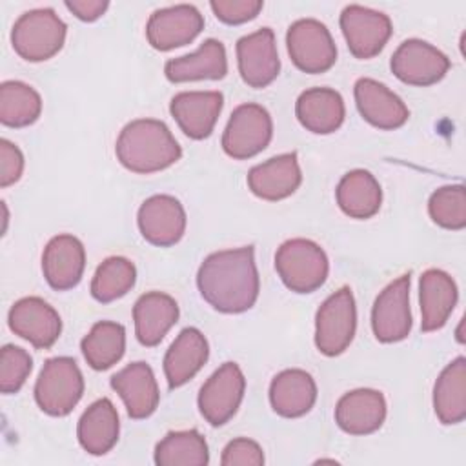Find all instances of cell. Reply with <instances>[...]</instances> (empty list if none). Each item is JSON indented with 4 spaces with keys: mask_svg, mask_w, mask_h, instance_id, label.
Segmentation results:
<instances>
[{
    "mask_svg": "<svg viewBox=\"0 0 466 466\" xmlns=\"http://www.w3.org/2000/svg\"><path fill=\"white\" fill-rule=\"evenodd\" d=\"M315 400L317 384L304 370H284L277 373L269 384V402L280 417H302L313 408Z\"/></svg>",
    "mask_w": 466,
    "mask_h": 466,
    "instance_id": "cell-28",
    "label": "cell"
},
{
    "mask_svg": "<svg viewBox=\"0 0 466 466\" xmlns=\"http://www.w3.org/2000/svg\"><path fill=\"white\" fill-rule=\"evenodd\" d=\"M220 464L222 466H262L264 453L255 441L238 437L226 444L220 457Z\"/></svg>",
    "mask_w": 466,
    "mask_h": 466,
    "instance_id": "cell-39",
    "label": "cell"
},
{
    "mask_svg": "<svg viewBox=\"0 0 466 466\" xmlns=\"http://www.w3.org/2000/svg\"><path fill=\"white\" fill-rule=\"evenodd\" d=\"M384 419L386 399L379 390H351L335 406V422L350 435H370L382 426Z\"/></svg>",
    "mask_w": 466,
    "mask_h": 466,
    "instance_id": "cell-21",
    "label": "cell"
},
{
    "mask_svg": "<svg viewBox=\"0 0 466 466\" xmlns=\"http://www.w3.org/2000/svg\"><path fill=\"white\" fill-rule=\"evenodd\" d=\"M222 106L220 91H182L171 98L169 111L186 137L204 140L213 133Z\"/></svg>",
    "mask_w": 466,
    "mask_h": 466,
    "instance_id": "cell-17",
    "label": "cell"
},
{
    "mask_svg": "<svg viewBox=\"0 0 466 466\" xmlns=\"http://www.w3.org/2000/svg\"><path fill=\"white\" fill-rule=\"evenodd\" d=\"M164 73L167 80L175 84L193 80H220L228 73L226 47L220 40L208 38L195 53L167 60Z\"/></svg>",
    "mask_w": 466,
    "mask_h": 466,
    "instance_id": "cell-24",
    "label": "cell"
},
{
    "mask_svg": "<svg viewBox=\"0 0 466 466\" xmlns=\"http://www.w3.org/2000/svg\"><path fill=\"white\" fill-rule=\"evenodd\" d=\"M33 370L31 355L15 344H5L0 351V390L2 393H16Z\"/></svg>",
    "mask_w": 466,
    "mask_h": 466,
    "instance_id": "cell-37",
    "label": "cell"
},
{
    "mask_svg": "<svg viewBox=\"0 0 466 466\" xmlns=\"http://www.w3.org/2000/svg\"><path fill=\"white\" fill-rule=\"evenodd\" d=\"M86 249L84 244L69 235L62 233L53 237L42 253V271L47 284L56 291L75 288L84 275Z\"/></svg>",
    "mask_w": 466,
    "mask_h": 466,
    "instance_id": "cell-19",
    "label": "cell"
},
{
    "mask_svg": "<svg viewBox=\"0 0 466 466\" xmlns=\"http://www.w3.org/2000/svg\"><path fill=\"white\" fill-rule=\"evenodd\" d=\"M115 153L126 169L140 175L162 171L182 157L169 127L155 118H137L126 124L116 138Z\"/></svg>",
    "mask_w": 466,
    "mask_h": 466,
    "instance_id": "cell-2",
    "label": "cell"
},
{
    "mask_svg": "<svg viewBox=\"0 0 466 466\" xmlns=\"http://www.w3.org/2000/svg\"><path fill=\"white\" fill-rule=\"evenodd\" d=\"M42 98L29 84L5 80L0 86V122L7 127H27L38 120Z\"/></svg>",
    "mask_w": 466,
    "mask_h": 466,
    "instance_id": "cell-33",
    "label": "cell"
},
{
    "mask_svg": "<svg viewBox=\"0 0 466 466\" xmlns=\"http://www.w3.org/2000/svg\"><path fill=\"white\" fill-rule=\"evenodd\" d=\"M24 171L22 151L7 138L0 140V186L7 187L20 180Z\"/></svg>",
    "mask_w": 466,
    "mask_h": 466,
    "instance_id": "cell-40",
    "label": "cell"
},
{
    "mask_svg": "<svg viewBox=\"0 0 466 466\" xmlns=\"http://www.w3.org/2000/svg\"><path fill=\"white\" fill-rule=\"evenodd\" d=\"M339 22L350 53L360 60L377 56L393 33L388 15L357 4L346 5Z\"/></svg>",
    "mask_w": 466,
    "mask_h": 466,
    "instance_id": "cell-9",
    "label": "cell"
},
{
    "mask_svg": "<svg viewBox=\"0 0 466 466\" xmlns=\"http://www.w3.org/2000/svg\"><path fill=\"white\" fill-rule=\"evenodd\" d=\"M433 410L437 419L450 426L466 419V359H453L433 386Z\"/></svg>",
    "mask_w": 466,
    "mask_h": 466,
    "instance_id": "cell-30",
    "label": "cell"
},
{
    "mask_svg": "<svg viewBox=\"0 0 466 466\" xmlns=\"http://www.w3.org/2000/svg\"><path fill=\"white\" fill-rule=\"evenodd\" d=\"M390 67L400 82L426 87L444 78L450 69V58L420 38H408L393 51Z\"/></svg>",
    "mask_w": 466,
    "mask_h": 466,
    "instance_id": "cell-10",
    "label": "cell"
},
{
    "mask_svg": "<svg viewBox=\"0 0 466 466\" xmlns=\"http://www.w3.org/2000/svg\"><path fill=\"white\" fill-rule=\"evenodd\" d=\"M273 137V120L260 104H240L233 109L222 133V149L235 160H246L268 147Z\"/></svg>",
    "mask_w": 466,
    "mask_h": 466,
    "instance_id": "cell-7",
    "label": "cell"
},
{
    "mask_svg": "<svg viewBox=\"0 0 466 466\" xmlns=\"http://www.w3.org/2000/svg\"><path fill=\"white\" fill-rule=\"evenodd\" d=\"M11 331L38 350H49L60 337L62 320L53 306L40 297L16 300L7 315Z\"/></svg>",
    "mask_w": 466,
    "mask_h": 466,
    "instance_id": "cell-14",
    "label": "cell"
},
{
    "mask_svg": "<svg viewBox=\"0 0 466 466\" xmlns=\"http://www.w3.org/2000/svg\"><path fill=\"white\" fill-rule=\"evenodd\" d=\"M137 280V269L126 257H109L95 271L91 295L95 300L107 304L124 297Z\"/></svg>",
    "mask_w": 466,
    "mask_h": 466,
    "instance_id": "cell-35",
    "label": "cell"
},
{
    "mask_svg": "<svg viewBox=\"0 0 466 466\" xmlns=\"http://www.w3.org/2000/svg\"><path fill=\"white\" fill-rule=\"evenodd\" d=\"M357 308L353 293L342 286L329 295L315 317V346L326 357H335L346 351L355 337Z\"/></svg>",
    "mask_w": 466,
    "mask_h": 466,
    "instance_id": "cell-6",
    "label": "cell"
},
{
    "mask_svg": "<svg viewBox=\"0 0 466 466\" xmlns=\"http://www.w3.org/2000/svg\"><path fill=\"white\" fill-rule=\"evenodd\" d=\"M353 95L360 116L379 129H397L404 126L410 116L402 98L373 78H359L355 82Z\"/></svg>",
    "mask_w": 466,
    "mask_h": 466,
    "instance_id": "cell-18",
    "label": "cell"
},
{
    "mask_svg": "<svg viewBox=\"0 0 466 466\" xmlns=\"http://www.w3.org/2000/svg\"><path fill=\"white\" fill-rule=\"evenodd\" d=\"M80 350L86 362L93 370H109L122 359L126 351V329L118 322L100 320L82 339Z\"/></svg>",
    "mask_w": 466,
    "mask_h": 466,
    "instance_id": "cell-32",
    "label": "cell"
},
{
    "mask_svg": "<svg viewBox=\"0 0 466 466\" xmlns=\"http://www.w3.org/2000/svg\"><path fill=\"white\" fill-rule=\"evenodd\" d=\"M459 299L455 280L442 269H426L419 280V302H420V329L424 333L441 329Z\"/></svg>",
    "mask_w": 466,
    "mask_h": 466,
    "instance_id": "cell-23",
    "label": "cell"
},
{
    "mask_svg": "<svg viewBox=\"0 0 466 466\" xmlns=\"http://www.w3.org/2000/svg\"><path fill=\"white\" fill-rule=\"evenodd\" d=\"M291 62L304 73H326L337 60V47L329 29L315 18L295 20L286 33Z\"/></svg>",
    "mask_w": 466,
    "mask_h": 466,
    "instance_id": "cell-8",
    "label": "cell"
},
{
    "mask_svg": "<svg viewBox=\"0 0 466 466\" xmlns=\"http://www.w3.org/2000/svg\"><path fill=\"white\" fill-rule=\"evenodd\" d=\"M158 466H206L209 450L206 439L197 430L169 431L155 448Z\"/></svg>",
    "mask_w": 466,
    "mask_h": 466,
    "instance_id": "cell-34",
    "label": "cell"
},
{
    "mask_svg": "<svg viewBox=\"0 0 466 466\" xmlns=\"http://www.w3.org/2000/svg\"><path fill=\"white\" fill-rule=\"evenodd\" d=\"M337 204L351 218H371L382 202V189L377 178L366 169L348 171L337 186Z\"/></svg>",
    "mask_w": 466,
    "mask_h": 466,
    "instance_id": "cell-31",
    "label": "cell"
},
{
    "mask_svg": "<svg viewBox=\"0 0 466 466\" xmlns=\"http://www.w3.org/2000/svg\"><path fill=\"white\" fill-rule=\"evenodd\" d=\"M142 237L158 248L175 246L186 231V211L171 195H153L142 202L137 215Z\"/></svg>",
    "mask_w": 466,
    "mask_h": 466,
    "instance_id": "cell-16",
    "label": "cell"
},
{
    "mask_svg": "<svg viewBox=\"0 0 466 466\" xmlns=\"http://www.w3.org/2000/svg\"><path fill=\"white\" fill-rule=\"evenodd\" d=\"M237 62L238 73L249 87L262 89L269 86L280 71L273 29L260 27L258 31L238 38Z\"/></svg>",
    "mask_w": 466,
    "mask_h": 466,
    "instance_id": "cell-15",
    "label": "cell"
},
{
    "mask_svg": "<svg viewBox=\"0 0 466 466\" xmlns=\"http://www.w3.org/2000/svg\"><path fill=\"white\" fill-rule=\"evenodd\" d=\"M275 269L295 293H311L319 289L329 271L324 249L309 238H291L280 244L275 253Z\"/></svg>",
    "mask_w": 466,
    "mask_h": 466,
    "instance_id": "cell-4",
    "label": "cell"
},
{
    "mask_svg": "<svg viewBox=\"0 0 466 466\" xmlns=\"http://www.w3.org/2000/svg\"><path fill=\"white\" fill-rule=\"evenodd\" d=\"M111 388L120 395L131 419H147L158 406L160 391L149 364L138 360L111 377Z\"/></svg>",
    "mask_w": 466,
    "mask_h": 466,
    "instance_id": "cell-22",
    "label": "cell"
},
{
    "mask_svg": "<svg viewBox=\"0 0 466 466\" xmlns=\"http://www.w3.org/2000/svg\"><path fill=\"white\" fill-rule=\"evenodd\" d=\"M67 25L51 7L25 11L11 29L15 53L27 62L53 58L66 42Z\"/></svg>",
    "mask_w": 466,
    "mask_h": 466,
    "instance_id": "cell-3",
    "label": "cell"
},
{
    "mask_svg": "<svg viewBox=\"0 0 466 466\" xmlns=\"http://www.w3.org/2000/svg\"><path fill=\"white\" fill-rule=\"evenodd\" d=\"M202 29L200 11L195 5L178 4L157 9L146 24V36L157 51H169L193 42Z\"/></svg>",
    "mask_w": 466,
    "mask_h": 466,
    "instance_id": "cell-13",
    "label": "cell"
},
{
    "mask_svg": "<svg viewBox=\"0 0 466 466\" xmlns=\"http://www.w3.org/2000/svg\"><path fill=\"white\" fill-rule=\"evenodd\" d=\"M410 277V271L400 275L375 299L371 309V329L379 342H399L411 331Z\"/></svg>",
    "mask_w": 466,
    "mask_h": 466,
    "instance_id": "cell-12",
    "label": "cell"
},
{
    "mask_svg": "<svg viewBox=\"0 0 466 466\" xmlns=\"http://www.w3.org/2000/svg\"><path fill=\"white\" fill-rule=\"evenodd\" d=\"M215 16L229 25H238L253 20L264 7L260 0H211Z\"/></svg>",
    "mask_w": 466,
    "mask_h": 466,
    "instance_id": "cell-38",
    "label": "cell"
},
{
    "mask_svg": "<svg viewBox=\"0 0 466 466\" xmlns=\"http://www.w3.org/2000/svg\"><path fill=\"white\" fill-rule=\"evenodd\" d=\"M66 7L84 22H95L109 7L107 0H67Z\"/></svg>",
    "mask_w": 466,
    "mask_h": 466,
    "instance_id": "cell-41",
    "label": "cell"
},
{
    "mask_svg": "<svg viewBox=\"0 0 466 466\" xmlns=\"http://www.w3.org/2000/svg\"><path fill=\"white\" fill-rule=\"evenodd\" d=\"M302 182L297 153H282L257 164L248 173L251 193L262 200L277 202L293 195Z\"/></svg>",
    "mask_w": 466,
    "mask_h": 466,
    "instance_id": "cell-20",
    "label": "cell"
},
{
    "mask_svg": "<svg viewBox=\"0 0 466 466\" xmlns=\"http://www.w3.org/2000/svg\"><path fill=\"white\" fill-rule=\"evenodd\" d=\"M428 213L431 220L444 229L466 228V191L462 184L444 186L431 193L428 200Z\"/></svg>",
    "mask_w": 466,
    "mask_h": 466,
    "instance_id": "cell-36",
    "label": "cell"
},
{
    "mask_svg": "<svg viewBox=\"0 0 466 466\" xmlns=\"http://www.w3.org/2000/svg\"><path fill=\"white\" fill-rule=\"evenodd\" d=\"M135 335L142 346H157L178 320L177 300L162 291H149L138 297L133 306Z\"/></svg>",
    "mask_w": 466,
    "mask_h": 466,
    "instance_id": "cell-25",
    "label": "cell"
},
{
    "mask_svg": "<svg viewBox=\"0 0 466 466\" xmlns=\"http://www.w3.org/2000/svg\"><path fill=\"white\" fill-rule=\"evenodd\" d=\"M84 395V377L75 359H47L35 384L38 408L51 417H66Z\"/></svg>",
    "mask_w": 466,
    "mask_h": 466,
    "instance_id": "cell-5",
    "label": "cell"
},
{
    "mask_svg": "<svg viewBox=\"0 0 466 466\" xmlns=\"http://www.w3.org/2000/svg\"><path fill=\"white\" fill-rule=\"evenodd\" d=\"M120 422L113 402L102 397L87 406L76 428L80 446L91 455L107 453L118 441Z\"/></svg>",
    "mask_w": 466,
    "mask_h": 466,
    "instance_id": "cell-29",
    "label": "cell"
},
{
    "mask_svg": "<svg viewBox=\"0 0 466 466\" xmlns=\"http://www.w3.org/2000/svg\"><path fill=\"white\" fill-rule=\"evenodd\" d=\"M209 357L206 337L197 328H184L164 355V373L169 388L191 380Z\"/></svg>",
    "mask_w": 466,
    "mask_h": 466,
    "instance_id": "cell-27",
    "label": "cell"
},
{
    "mask_svg": "<svg viewBox=\"0 0 466 466\" xmlns=\"http://www.w3.org/2000/svg\"><path fill=\"white\" fill-rule=\"evenodd\" d=\"M295 115L308 131L329 135L342 126L346 107L339 91L331 87H311L297 98Z\"/></svg>",
    "mask_w": 466,
    "mask_h": 466,
    "instance_id": "cell-26",
    "label": "cell"
},
{
    "mask_svg": "<svg viewBox=\"0 0 466 466\" xmlns=\"http://www.w3.org/2000/svg\"><path fill=\"white\" fill-rule=\"evenodd\" d=\"M246 379L237 362H224L200 388L198 410L211 426L226 424L238 410Z\"/></svg>",
    "mask_w": 466,
    "mask_h": 466,
    "instance_id": "cell-11",
    "label": "cell"
},
{
    "mask_svg": "<svg viewBox=\"0 0 466 466\" xmlns=\"http://www.w3.org/2000/svg\"><path fill=\"white\" fill-rule=\"evenodd\" d=\"M202 299L220 313H244L258 299L260 279L253 246L215 251L197 273Z\"/></svg>",
    "mask_w": 466,
    "mask_h": 466,
    "instance_id": "cell-1",
    "label": "cell"
}]
</instances>
